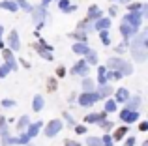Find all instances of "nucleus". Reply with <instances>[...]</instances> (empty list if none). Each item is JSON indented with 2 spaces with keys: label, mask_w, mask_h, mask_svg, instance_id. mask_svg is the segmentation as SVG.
<instances>
[{
  "label": "nucleus",
  "mask_w": 148,
  "mask_h": 146,
  "mask_svg": "<svg viewBox=\"0 0 148 146\" xmlns=\"http://www.w3.org/2000/svg\"><path fill=\"white\" fill-rule=\"evenodd\" d=\"M60 128H62V124H60V122H58V120H54V122H51V129H47V131H45V133H47V135H53V133L56 131V129H58V131H60Z\"/></svg>",
  "instance_id": "1"
},
{
  "label": "nucleus",
  "mask_w": 148,
  "mask_h": 146,
  "mask_svg": "<svg viewBox=\"0 0 148 146\" xmlns=\"http://www.w3.org/2000/svg\"><path fill=\"white\" fill-rule=\"evenodd\" d=\"M0 6H4L6 10H10V11L17 10V2H0Z\"/></svg>",
  "instance_id": "2"
},
{
  "label": "nucleus",
  "mask_w": 148,
  "mask_h": 146,
  "mask_svg": "<svg viewBox=\"0 0 148 146\" xmlns=\"http://www.w3.org/2000/svg\"><path fill=\"white\" fill-rule=\"evenodd\" d=\"M17 4H21V6H23V10H26V11H32V6H30L28 2H25V0H17Z\"/></svg>",
  "instance_id": "3"
},
{
  "label": "nucleus",
  "mask_w": 148,
  "mask_h": 146,
  "mask_svg": "<svg viewBox=\"0 0 148 146\" xmlns=\"http://www.w3.org/2000/svg\"><path fill=\"white\" fill-rule=\"evenodd\" d=\"M124 133H126V128H120L118 131L114 133V139H122V137H124Z\"/></svg>",
  "instance_id": "4"
},
{
  "label": "nucleus",
  "mask_w": 148,
  "mask_h": 146,
  "mask_svg": "<svg viewBox=\"0 0 148 146\" xmlns=\"http://www.w3.org/2000/svg\"><path fill=\"white\" fill-rule=\"evenodd\" d=\"M116 96H120V98H116V99H120V101H124V99H126V96H127V92H126V90H120V92H118Z\"/></svg>",
  "instance_id": "5"
},
{
  "label": "nucleus",
  "mask_w": 148,
  "mask_h": 146,
  "mask_svg": "<svg viewBox=\"0 0 148 146\" xmlns=\"http://www.w3.org/2000/svg\"><path fill=\"white\" fill-rule=\"evenodd\" d=\"M101 41H103L105 45L109 43V36H107V32H101Z\"/></svg>",
  "instance_id": "6"
},
{
  "label": "nucleus",
  "mask_w": 148,
  "mask_h": 146,
  "mask_svg": "<svg viewBox=\"0 0 148 146\" xmlns=\"http://www.w3.org/2000/svg\"><path fill=\"white\" fill-rule=\"evenodd\" d=\"M34 107H36V109H40V107H41V98H40V96L36 98V103H34Z\"/></svg>",
  "instance_id": "7"
},
{
  "label": "nucleus",
  "mask_w": 148,
  "mask_h": 146,
  "mask_svg": "<svg viewBox=\"0 0 148 146\" xmlns=\"http://www.w3.org/2000/svg\"><path fill=\"white\" fill-rule=\"evenodd\" d=\"M139 129H141V131H146V129H148V124H146V122H143V124H141V128H139Z\"/></svg>",
  "instance_id": "8"
},
{
  "label": "nucleus",
  "mask_w": 148,
  "mask_h": 146,
  "mask_svg": "<svg viewBox=\"0 0 148 146\" xmlns=\"http://www.w3.org/2000/svg\"><path fill=\"white\" fill-rule=\"evenodd\" d=\"M49 90H54V79L49 81Z\"/></svg>",
  "instance_id": "9"
}]
</instances>
